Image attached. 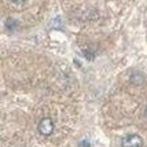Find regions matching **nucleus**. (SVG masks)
I'll return each instance as SVG.
<instances>
[{"mask_svg": "<svg viewBox=\"0 0 147 147\" xmlns=\"http://www.w3.org/2000/svg\"><path fill=\"white\" fill-rule=\"evenodd\" d=\"M38 132L44 136H50L54 132V121L50 117H44L41 121L38 122Z\"/></svg>", "mask_w": 147, "mask_h": 147, "instance_id": "nucleus-1", "label": "nucleus"}, {"mask_svg": "<svg viewBox=\"0 0 147 147\" xmlns=\"http://www.w3.org/2000/svg\"><path fill=\"white\" fill-rule=\"evenodd\" d=\"M122 147H142L143 146V139L139 135H127L122 139Z\"/></svg>", "mask_w": 147, "mask_h": 147, "instance_id": "nucleus-2", "label": "nucleus"}, {"mask_svg": "<svg viewBox=\"0 0 147 147\" xmlns=\"http://www.w3.org/2000/svg\"><path fill=\"white\" fill-rule=\"evenodd\" d=\"M131 81H132V84H135V85H140V84L144 83V77H143V74H140V73H134L132 76H131Z\"/></svg>", "mask_w": 147, "mask_h": 147, "instance_id": "nucleus-3", "label": "nucleus"}, {"mask_svg": "<svg viewBox=\"0 0 147 147\" xmlns=\"http://www.w3.org/2000/svg\"><path fill=\"white\" fill-rule=\"evenodd\" d=\"M4 25H6L7 30H11V32H13V30H15V29L18 28V22L14 18H7L6 22H4Z\"/></svg>", "mask_w": 147, "mask_h": 147, "instance_id": "nucleus-4", "label": "nucleus"}, {"mask_svg": "<svg viewBox=\"0 0 147 147\" xmlns=\"http://www.w3.org/2000/svg\"><path fill=\"white\" fill-rule=\"evenodd\" d=\"M78 147H91V144L88 140H81L78 143Z\"/></svg>", "mask_w": 147, "mask_h": 147, "instance_id": "nucleus-5", "label": "nucleus"}, {"mask_svg": "<svg viewBox=\"0 0 147 147\" xmlns=\"http://www.w3.org/2000/svg\"><path fill=\"white\" fill-rule=\"evenodd\" d=\"M11 1H14V3H22V1H25V0H11Z\"/></svg>", "mask_w": 147, "mask_h": 147, "instance_id": "nucleus-6", "label": "nucleus"}]
</instances>
